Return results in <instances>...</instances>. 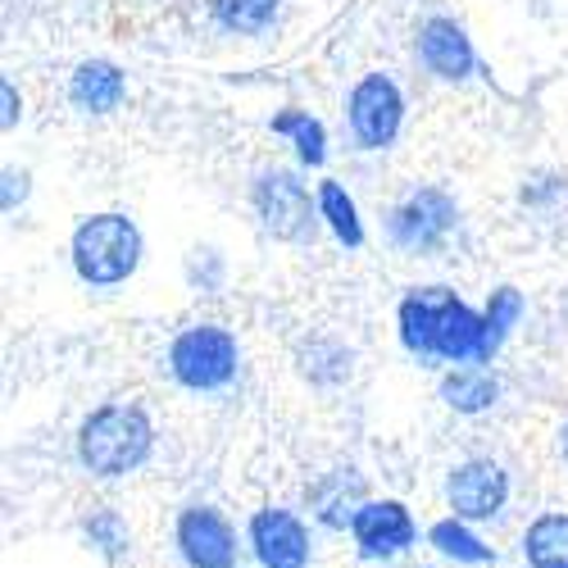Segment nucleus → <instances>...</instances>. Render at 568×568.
<instances>
[{"label": "nucleus", "mask_w": 568, "mask_h": 568, "mask_svg": "<svg viewBox=\"0 0 568 568\" xmlns=\"http://www.w3.org/2000/svg\"><path fill=\"white\" fill-rule=\"evenodd\" d=\"M82 532H87V541L91 546H101V555L105 559H119L123 550H128V524L119 518V509H97L82 524Z\"/></svg>", "instance_id": "5701e85b"}, {"label": "nucleus", "mask_w": 568, "mask_h": 568, "mask_svg": "<svg viewBox=\"0 0 568 568\" xmlns=\"http://www.w3.org/2000/svg\"><path fill=\"white\" fill-rule=\"evenodd\" d=\"M0 101H6V110H0V128H14L23 119V101H19V91H14V78L0 82Z\"/></svg>", "instance_id": "393cba45"}, {"label": "nucleus", "mask_w": 568, "mask_h": 568, "mask_svg": "<svg viewBox=\"0 0 568 568\" xmlns=\"http://www.w3.org/2000/svg\"><path fill=\"white\" fill-rule=\"evenodd\" d=\"M310 505H314V514L323 518L327 528H351L355 514L368 505V500H364V478H359L355 468L323 473V478L310 487Z\"/></svg>", "instance_id": "2eb2a0df"}, {"label": "nucleus", "mask_w": 568, "mask_h": 568, "mask_svg": "<svg viewBox=\"0 0 568 568\" xmlns=\"http://www.w3.org/2000/svg\"><path fill=\"white\" fill-rule=\"evenodd\" d=\"M346 123L359 151H387L405 128V91L387 73H364L346 97Z\"/></svg>", "instance_id": "423d86ee"}, {"label": "nucleus", "mask_w": 568, "mask_h": 568, "mask_svg": "<svg viewBox=\"0 0 568 568\" xmlns=\"http://www.w3.org/2000/svg\"><path fill=\"white\" fill-rule=\"evenodd\" d=\"M173 541L186 568H236V532L214 505H186Z\"/></svg>", "instance_id": "0eeeda50"}, {"label": "nucleus", "mask_w": 568, "mask_h": 568, "mask_svg": "<svg viewBox=\"0 0 568 568\" xmlns=\"http://www.w3.org/2000/svg\"><path fill=\"white\" fill-rule=\"evenodd\" d=\"M437 359L446 364H487V318L464 305L459 296L446 301L437 323Z\"/></svg>", "instance_id": "ddd939ff"}, {"label": "nucleus", "mask_w": 568, "mask_h": 568, "mask_svg": "<svg viewBox=\"0 0 568 568\" xmlns=\"http://www.w3.org/2000/svg\"><path fill=\"white\" fill-rule=\"evenodd\" d=\"M455 292L450 287H409L400 310H396V327H400V346L414 359H437V323L442 310Z\"/></svg>", "instance_id": "f8f14e48"}, {"label": "nucleus", "mask_w": 568, "mask_h": 568, "mask_svg": "<svg viewBox=\"0 0 568 568\" xmlns=\"http://www.w3.org/2000/svg\"><path fill=\"white\" fill-rule=\"evenodd\" d=\"M155 450V423L132 400H110L91 409L78 428V464L91 478H128Z\"/></svg>", "instance_id": "f257e3e1"}, {"label": "nucleus", "mask_w": 568, "mask_h": 568, "mask_svg": "<svg viewBox=\"0 0 568 568\" xmlns=\"http://www.w3.org/2000/svg\"><path fill=\"white\" fill-rule=\"evenodd\" d=\"M418 60L442 82H464V78L478 73V51H473L468 32L442 14L418 28Z\"/></svg>", "instance_id": "9b49d317"}, {"label": "nucleus", "mask_w": 568, "mask_h": 568, "mask_svg": "<svg viewBox=\"0 0 568 568\" xmlns=\"http://www.w3.org/2000/svg\"><path fill=\"white\" fill-rule=\"evenodd\" d=\"M123 69L114 60H82L69 78V101L82 114H114L123 105Z\"/></svg>", "instance_id": "4468645a"}, {"label": "nucleus", "mask_w": 568, "mask_h": 568, "mask_svg": "<svg viewBox=\"0 0 568 568\" xmlns=\"http://www.w3.org/2000/svg\"><path fill=\"white\" fill-rule=\"evenodd\" d=\"M437 392L455 414H487L500 400V377L487 364H455Z\"/></svg>", "instance_id": "dca6fc26"}, {"label": "nucleus", "mask_w": 568, "mask_h": 568, "mask_svg": "<svg viewBox=\"0 0 568 568\" xmlns=\"http://www.w3.org/2000/svg\"><path fill=\"white\" fill-rule=\"evenodd\" d=\"M428 541H433V550L437 555H446V559H455V564H491L496 559V550L468 528V518H437V524L428 528Z\"/></svg>", "instance_id": "aec40b11"}, {"label": "nucleus", "mask_w": 568, "mask_h": 568, "mask_svg": "<svg viewBox=\"0 0 568 568\" xmlns=\"http://www.w3.org/2000/svg\"><path fill=\"white\" fill-rule=\"evenodd\" d=\"M314 196H318V219L327 223V232H333L346 251H359L364 246V219H359L355 196L346 192L337 178H323Z\"/></svg>", "instance_id": "f3484780"}, {"label": "nucleus", "mask_w": 568, "mask_h": 568, "mask_svg": "<svg viewBox=\"0 0 568 568\" xmlns=\"http://www.w3.org/2000/svg\"><path fill=\"white\" fill-rule=\"evenodd\" d=\"M483 318H487V364H491L500 355V346L509 342V333L518 327V318H524V292L518 287H496L487 296Z\"/></svg>", "instance_id": "4be33fe9"}, {"label": "nucleus", "mask_w": 568, "mask_h": 568, "mask_svg": "<svg viewBox=\"0 0 568 568\" xmlns=\"http://www.w3.org/2000/svg\"><path fill=\"white\" fill-rule=\"evenodd\" d=\"M528 568H568V514H541L524 532Z\"/></svg>", "instance_id": "a211bd4d"}, {"label": "nucleus", "mask_w": 568, "mask_h": 568, "mask_svg": "<svg viewBox=\"0 0 568 568\" xmlns=\"http://www.w3.org/2000/svg\"><path fill=\"white\" fill-rule=\"evenodd\" d=\"M268 128H273V136H292L296 160L305 169H323V160H327V128H323V119H314L310 110H282Z\"/></svg>", "instance_id": "6ab92c4d"}, {"label": "nucleus", "mask_w": 568, "mask_h": 568, "mask_svg": "<svg viewBox=\"0 0 568 568\" xmlns=\"http://www.w3.org/2000/svg\"><path fill=\"white\" fill-rule=\"evenodd\" d=\"M277 10H282V0H210L214 23L236 37H260L264 28H273Z\"/></svg>", "instance_id": "412c9836"}, {"label": "nucleus", "mask_w": 568, "mask_h": 568, "mask_svg": "<svg viewBox=\"0 0 568 568\" xmlns=\"http://www.w3.org/2000/svg\"><path fill=\"white\" fill-rule=\"evenodd\" d=\"M141 255H146V242H141V227L110 210V214H91L73 227V242H69V260L73 273L87 287H119L141 268Z\"/></svg>", "instance_id": "f03ea898"}, {"label": "nucleus", "mask_w": 568, "mask_h": 568, "mask_svg": "<svg viewBox=\"0 0 568 568\" xmlns=\"http://www.w3.org/2000/svg\"><path fill=\"white\" fill-rule=\"evenodd\" d=\"M0 182H6V196H0V210L14 214V205H23V201H28V173L6 169V173H0Z\"/></svg>", "instance_id": "b1692460"}, {"label": "nucleus", "mask_w": 568, "mask_h": 568, "mask_svg": "<svg viewBox=\"0 0 568 568\" xmlns=\"http://www.w3.org/2000/svg\"><path fill=\"white\" fill-rule=\"evenodd\" d=\"M236 368H242V346L223 323H192L169 342V373L186 392H223Z\"/></svg>", "instance_id": "7ed1b4c3"}, {"label": "nucleus", "mask_w": 568, "mask_h": 568, "mask_svg": "<svg viewBox=\"0 0 568 568\" xmlns=\"http://www.w3.org/2000/svg\"><path fill=\"white\" fill-rule=\"evenodd\" d=\"M509 500V473L496 459H464L450 468L446 478V505L455 509V518L468 524H487L496 518Z\"/></svg>", "instance_id": "6e6552de"}, {"label": "nucleus", "mask_w": 568, "mask_h": 568, "mask_svg": "<svg viewBox=\"0 0 568 568\" xmlns=\"http://www.w3.org/2000/svg\"><path fill=\"white\" fill-rule=\"evenodd\" d=\"M351 537H355L359 555L392 559V555H400V550H409L418 541V528H414V518H409V509L400 500H368L355 514Z\"/></svg>", "instance_id": "9d476101"}, {"label": "nucleus", "mask_w": 568, "mask_h": 568, "mask_svg": "<svg viewBox=\"0 0 568 568\" xmlns=\"http://www.w3.org/2000/svg\"><path fill=\"white\" fill-rule=\"evenodd\" d=\"M559 459L568 464V418H564V428H559Z\"/></svg>", "instance_id": "a878e982"}, {"label": "nucleus", "mask_w": 568, "mask_h": 568, "mask_svg": "<svg viewBox=\"0 0 568 568\" xmlns=\"http://www.w3.org/2000/svg\"><path fill=\"white\" fill-rule=\"evenodd\" d=\"M251 205L277 242H310L318 227V196H310L296 169H260L251 182Z\"/></svg>", "instance_id": "20e7f679"}, {"label": "nucleus", "mask_w": 568, "mask_h": 568, "mask_svg": "<svg viewBox=\"0 0 568 568\" xmlns=\"http://www.w3.org/2000/svg\"><path fill=\"white\" fill-rule=\"evenodd\" d=\"M251 550L260 568H310V528L292 509H255L251 514Z\"/></svg>", "instance_id": "1a4fd4ad"}, {"label": "nucleus", "mask_w": 568, "mask_h": 568, "mask_svg": "<svg viewBox=\"0 0 568 568\" xmlns=\"http://www.w3.org/2000/svg\"><path fill=\"white\" fill-rule=\"evenodd\" d=\"M459 227V205L442 186H418L409 192L392 214H387V236L405 255H437Z\"/></svg>", "instance_id": "39448f33"}]
</instances>
